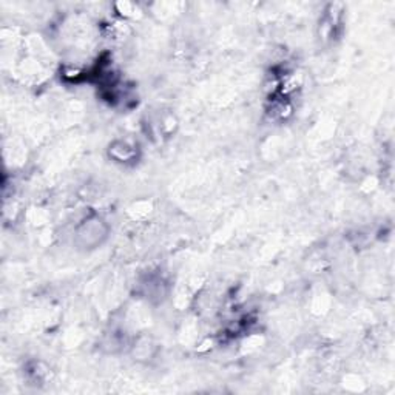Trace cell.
Masks as SVG:
<instances>
[{
  "mask_svg": "<svg viewBox=\"0 0 395 395\" xmlns=\"http://www.w3.org/2000/svg\"><path fill=\"white\" fill-rule=\"evenodd\" d=\"M108 236V226L101 216H90L77 227L76 244L81 249L91 250L104 244Z\"/></svg>",
  "mask_w": 395,
  "mask_h": 395,
  "instance_id": "cell-1",
  "label": "cell"
},
{
  "mask_svg": "<svg viewBox=\"0 0 395 395\" xmlns=\"http://www.w3.org/2000/svg\"><path fill=\"white\" fill-rule=\"evenodd\" d=\"M110 156L117 162H129L136 157V148L129 145L127 142H115V144L110 147Z\"/></svg>",
  "mask_w": 395,
  "mask_h": 395,
  "instance_id": "cell-2",
  "label": "cell"
}]
</instances>
